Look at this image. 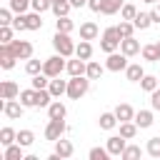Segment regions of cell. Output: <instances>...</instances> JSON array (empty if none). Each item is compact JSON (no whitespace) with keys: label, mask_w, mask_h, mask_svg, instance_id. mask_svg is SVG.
I'll list each match as a JSON object with an SVG mask.
<instances>
[{"label":"cell","mask_w":160,"mask_h":160,"mask_svg":"<svg viewBox=\"0 0 160 160\" xmlns=\"http://www.w3.org/2000/svg\"><path fill=\"white\" fill-rule=\"evenodd\" d=\"M90 90V78L88 75H72L68 80V98L70 100H80L82 95H88Z\"/></svg>","instance_id":"obj_1"},{"label":"cell","mask_w":160,"mask_h":160,"mask_svg":"<svg viewBox=\"0 0 160 160\" xmlns=\"http://www.w3.org/2000/svg\"><path fill=\"white\" fill-rule=\"evenodd\" d=\"M120 42H122V35H120L118 25L115 28H105V32L100 38V50L102 52H115V50H120Z\"/></svg>","instance_id":"obj_2"},{"label":"cell","mask_w":160,"mask_h":160,"mask_svg":"<svg viewBox=\"0 0 160 160\" xmlns=\"http://www.w3.org/2000/svg\"><path fill=\"white\" fill-rule=\"evenodd\" d=\"M52 48H55V52H60V55H65V58L75 55V42L70 40V32L55 30V35H52Z\"/></svg>","instance_id":"obj_3"},{"label":"cell","mask_w":160,"mask_h":160,"mask_svg":"<svg viewBox=\"0 0 160 160\" xmlns=\"http://www.w3.org/2000/svg\"><path fill=\"white\" fill-rule=\"evenodd\" d=\"M65 68H68V62H65V55H60V52H55V55L42 60V72L50 75V78H58Z\"/></svg>","instance_id":"obj_4"},{"label":"cell","mask_w":160,"mask_h":160,"mask_svg":"<svg viewBox=\"0 0 160 160\" xmlns=\"http://www.w3.org/2000/svg\"><path fill=\"white\" fill-rule=\"evenodd\" d=\"M130 62H128V55L125 52H108V60H105V68L110 70V72H120V70H125Z\"/></svg>","instance_id":"obj_5"},{"label":"cell","mask_w":160,"mask_h":160,"mask_svg":"<svg viewBox=\"0 0 160 160\" xmlns=\"http://www.w3.org/2000/svg\"><path fill=\"white\" fill-rule=\"evenodd\" d=\"M65 130H68V125H65V118L62 120H50L48 122V128H45V140H60L62 135H65Z\"/></svg>","instance_id":"obj_6"},{"label":"cell","mask_w":160,"mask_h":160,"mask_svg":"<svg viewBox=\"0 0 160 160\" xmlns=\"http://www.w3.org/2000/svg\"><path fill=\"white\" fill-rule=\"evenodd\" d=\"M125 145H128V138H122V135H110L105 140V148H108V152L112 158H120L122 150H125Z\"/></svg>","instance_id":"obj_7"},{"label":"cell","mask_w":160,"mask_h":160,"mask_svg":"<svg viewBox=\"0 0 160 160\" xmlns=\"http://www.w3.org/2000/svg\"><path fill=\"white\" fill-rule=\"evenodd\" d=\"M10 48H12L18 60H30L32 58V42H28V40H12Z\"/></svg>","instance_id":"obj_8"},{"label":"cell","mask_w":160,"mask_h":160,"mask_svg":"<svg viewBox=\"0 0 160 160\" xmlns=\"http://www.w3.org/2000/svg\"><path fill=\"white\" fill-rule=\"evenodd\" d=\"M15 52H12V48H10V42L5 45V42H0V68L2 70H12L15 68Z\"/></svg>","instance_id":"obj_9"},{"label":"cell","mask_w":160,"mask_h":160,"mask_svg":"<svg viewBox=\"0 0 160 160\" xmlns=\"http://www.w3.org/2000/svg\"><path fill=\"white\" fill-rule=\"evenodd\" d=\"M22 110H25V105H22L20 100H5V102H2V112H5L10 120L22 118Z\"/></svg>","instance_id":"obj_10"},{"label":"cell","mask_w":160,"mask_h":160,"mask_svg":"<svg viewBox=\"0 0 160 160\" xmlns=\"http://www.w3.org/2000/svg\"><path fill=\"white\" fill-rule=\"evenodd\" d=\"M18 95H20L18 82H12V80H2V82H0V98H2V100H15Z\"/></svg>","instance_id":"obj_11"},{"label":"cell","mask_w":160,"mask_h":160,"mask_svg":"<svg viewBox=\"0 0 160 160\" xmlns=\"http://www.w3.org/2000/svg\"><path fill=\"white\" fill-rule=\"evenodd\" d=\"M142 48H140V42L135 40V35H130V38H122V42H120V52H125L128 58H132V55H138Z\"/></svg>","instance_id":"obj_12"},{"label":"cell","mask_w":160,"mask_h":160,"mask_svg":"<svg viewBox=\"0 0 160 160\" xmlns=\"http://www.w3.org/2000/svg\"><path fill=\"white\" fill-rule=\"evenodd\" d=\"M65 70L70 72V78H72V75H85V72H88V60H82V58L75 55V60H68V68H65Z\"/></svg>","instance_id":"obj_13"},{"label":"cell","mask_w":160,"mask_h":160,"mask_svg":"<svg viewBox=\"0 0 160 160\" xmlns=\"http://www.w3.org/2000/svg\"><path fill=\"white\" fill-rule=\"evenodd\" d=\"M48 90L52 92V98L68 95V80H60V75H58V78H50V85H48Z\"/></svg>","instance_id":"obj_14"},{"label":"cell","mask_w":160,"mask_h":160,"mask_svg":"<svg viewBox=\"0 0 160 160\" xmlns=\"http://www.w3.org/2000/svg\"><path fill=\"white\" fill-rule=\"evenodd\" d=\"M65 115H68V108H65L60 100H52V102L48 105V118H50V120H62Z\"/></svg>","instance_id":"obj_15"},{"label":"cell","mask_w":160,"mask_h":160,"mask_svg":"<svg viewBox=\"0 0 160 160\" xmlns=\"http://www.w3.org/2000/svg\"><path fill=\"white\" fill-rule=\"evenodd\" d=\"M152 122H155V115H152V110H138V112H135V125H138L140 130L150 128Z\"/></svg>","instance_id":"obj_16"},{"label":"cell","mask_w":160,"mask_h":160,"mask_svg":"<svg viewBox=\"0 0 160 160\" xmlns=\"http://www.w3.org/2000/svg\"><path fill=\"white\" fill-rule=\"evenodd\" d=\"M55 152H58V155H60L62 160H68V158H72L75 148H72V142H70V140L60 138V140H55Z\"/></svg>","instance_id":"obj_17"},{"label":"cell","mask_w":160,"mask_h":160,"mask_svg":"<svg viewBox=\"0 0 160 160\" xmlns=\"http://www.w3.org/2000/svg\"><path fill=\"white\" fill-rule=\"evenodd\" d=\"M142 75H145V70H142V65H140V62H130V65L125 68V78H128L130 82H140V80H142Z\"/></svg>","instance_id":"obj_18"},{"label":"cell","mask_w":160,"mask_h":160,"mask_svg":"<svg viewBox=\"0 0 160 160\" xmlns=\"http://www.w3.org/2000/svg\"><path fill=\"white\" fill-rule=\"evenodd\" d=\"M98 25L92 22V20H88V22H82L80 25V40H95L98 38Z\"/></svg>","instance_id":"obj_19"},{"label":"cell","mask_w":160,"mask_h":160,"mask_svg":"<svg viewBox=\"0 0 160 160\" xmlns=\"http://www.w3.org/2000/svg\"><path fill=\"white\" fill-rule=\"evenodd\" d=\"M115 115H118V120H120V122L135 120V110H132V105H128V102H120V105L115 108Z\"/></svg>","instance_id":"obj_20"},{"label":"cell","mask_w":160,"mask_h":160,"mask_svg":"<svg viewBox=\"0 0 160 160\" xmlns=\"http://www.w3.org/2000/svg\"><path fill=\"white\" fill-rule=\"evenodd\" d=\"M118 122H120V120H118L115 110H112V112H102V115L98 118V125H100V130H112Z\"/></svg>","instance_id":"obj_21"},{"label":"cell","mask_w":160,"mask_h":160,"mask_svg":"<svg viewBox=\"0 0 160 160\" xmlns=\"http://www.w3.org/2000/svg\"><path fill=\"white\" fill-rule=\"evenodd\" d=\"M140 55L148 60V62H158L160 60V48H158V42H150V45H142V50H140Z\"/></svg>","instance_id":"obj_22"},{"label":"cell","mask_w":160,"mask_h":160,"mask_svg":"<svg viewBox=\"0 0 160 160\" xmlns=\"http://www.w3.org/2000/svg\"><path fill=\"white\" fill-rule=\"evenodd\" d=\"M50 102H52V92H50L48 88L35 90V108H48Z\"/></svg>","instance_id":"obj_23"},{"label":"cell","mask_w":160,"mask_h":160,"mask_svg":"<svg viewBox=\"0 0 160 160\" xmlns=\"http://www.w3.org/2000/svg\"><path fill=\"white\" fill-rule=\"evenodd\" d=\"M75 55L82 58V60H90V58H92V45H90V40H80V42L75 45Z\"/></svg>","instance_id":"obj_24"},{"label":"cell","mask_w":160,"mask_h":160,"mask_svg":"<svg viewBox=\"0 0 160 160\" xmlns=\"http://www.w3.org/2000/svg\"><path fill=\"white\" fill-rule=\"evenodd\" d=\"M2 158H5V160H22V158H25V155H22V145H20V142H12V145H8Z\"/></svg>","instance_id":"obj_25"},{"label":"cell","mask_w":160,"mask_h":160,"mask_svg":"<svg viewBox=\"0 0 160 160\" xmlns=\"http://www.w3.org/2000/svg\"><path fill=\"white\" fill-rule=\"evenodd\" d=\"M122 5H125V0H105L100 12H102V15H115V12L122 10Z\"/></svg>","instance_id":"obj_26"},{"label":"cell","mask_w":160,"mask_h":160,"mask_svg":"<svg viewBox=\"0 0 160 160\" xmlns=\"http://www.w3.org/2000/svg\"><path fill=\"white\" fill-rule=\"evenodd\" d=\"M105 70H108L105 65H100V62H95V60H88V72H85V75H88L90 80H98Z\"/></svg>","instance_id":"obj_27"},{"label":"cell","mask_w":160,"mask_h":160,"mask_svg":"<svg viewBox=\"0 0 160 160\" xmlns=\"http://www.w3.org/2000/svg\"><path fill=\"white\" fill-rule=\"evenodd\" d=\"M12 142H18V132H15L12 128H2V130H0V145L8 148V145H12Z\"/></svg>","instance_id":"obj_28"},{"label":"cell","mask_w":160,"mask_h":160,"mask_svg":"<svg viewBox=\"0 0 160 160\" xmlns=\"http://www.w3.org/2000/svg\"><path fill=\"white\" fill-rule=\"evenodd\" d=\"M55 30H60V32H72V30H75V22L70 20V15H62V18L55 20Z\"/></svg>","instance_id":"obj_29"},{"label":"cell","mask_w":160,"mask_h":160,"mask_svg":"<svg viewBox=\"0 0 160 160\" xmlns=\"http://www.w3.org/2000/svg\"><path fill=\"white\" fill-rule=\"evenodd\" d=\"M120 135H122V138H128V140H132V138L138 135V125H135V120L120 122Z\"/></svg>","instance_id":"obj_30"},{"label":"cell","mask_w":160,"mask_h":160,"mask_svg":"<svg viewBox=\"0 0 160 160\" xmlns=\"http://www.w3.org/2000/svg\"><path fill=\"white\" fill-rule=\"evenodd\" d=\"M40 15H42V12H35V10L25 15V20H28V30H40V28H42V18H40Z\"/></svg>","instance_id":"obj_31"},{"label":"cell","mask_w":160,"mask_h":160,"mask_svg":"<svg viewBox=\"0 0 160 160\" xmlns=\"http://www.w3.org/2000/svg\"><path fill=\"white\" fill-rule=\"evenodd\" d=\"M132 22H135V28H138V30H148V28L152 25V18H150V12H138Z\"/></svg>","instance_id":"obj_32"},{"label":"cell","mask_w":160,"mask_h":160,"mask_svg":"<svg viewBox=\"0 0 160 160\" xmlns=\"http://www.w3.org/2000/svg\"><path fill=\"white\" fill-rule=\"evenodd\" d=\"M140 88H142L145 92H152V90H158V88H160V82H158V78H155V75H142Z\"/></svg>","instance_id":"obj_33"},{"label":"cell","mask_w":160,"mask_h":160,"mask_svg":"<svg viewBox=\"0 0 160 160\" xmlns=\"http://www.w3.org/2000/svg\"><path fill=\"white\" fill-rule=\"evenodd\" d=\"M18 100H20L25 108H35V88H30V90H20Z\"/></svg>","instance_id":"obj_34"},{"label":"cell","mask_w":160,"mask_h":160,"mask_svg":"<svg viewBox=\"0 0 160 160\" xmlns=\"http://www.w3.org/2000/svg\"><path fill=\"white\" fill-rule=\"evenodd\" d=\"M30 85H32L35 90H42V88H48V85H50V75H45V72H38V75H32Z\"/></svg>","instance_id":"obj_35"},{"label":"cell","mask_w":160,"mask_h":160,"mask_svg":"<svg viewBox=\"0 0 160 160\" xmlns=\"http://www.w3.org/2000/svg\"><path fill=\"white\" fill-rule=\"evenodd\" d=\"M142 155V148L140 145H125V150H122V160H135V158H140Z\"/></svg>","instance_id":"obj_36"},{"label":"cell","mask_w":160,"mask_h":160,"mask_svg":"<svg viewBox=\"0 0 160 160\" xmlns=\"http://www.w3.org/2000/svg\"><path fill=\"white\" fill-rule=\"evenodd\" d=\"M70 0H62V2H52V12L55 18H62V15H70Z\"/></svg>","instance_id":"obj_37"},{"label":"cell","mask_w":160,"mask_h":160,"mask_svg":"<svg viewBox=\"0 0 160 160\" xmlns=\"http://www.w3.org/2000/svg\"><path fill=\"white\" fill-rule=\"evenodd\" d=\"M25 72L32 78V75H38V72H42V60H35V58H30L28 62H25Z\"/></svg>","instance_id":"obj_38"},{"label":"cell","mask_w":160,"mask_h":160,"mask_svg":"<svg viewBox=\"0 0 160 160\" xmlns=\"http://www.w3.org/2000/svg\"><path fill=\"white\" fill-rule=\"evenodd\" d=\"M18 142H20L22 148H30V145L35 142V132H32V130H20V132H18Z\"/></svg>","instance_id":"obj_39"},{"label":"cell","mask_w":160,"mask_h":160,"mask_svg":"<svg viewBox=\"0 0 160 160\" xmlns=\"http://www.w3.org/2000/svg\"><path fill=\"white\" fill-rule=\"evenodd\" d=\"M145 150H148L150 158H160V138H150L148 145H145Z\"/></svg>","instance_id":"obj_40"},{"label":"cell","mask_w":160,"mask_h":160,"mask_svg":"<svg viewBox=\"0 0 160 160\" xmlns=\"http://www.w3.org/2000/svg\"><path fill=\"white\" fill-rule=\"evenodd\" d=\"M118 30H120V35H122V38H130L138 28H135V22H132V20H122V22L118 25Z\"/></svg>","instance_id":"obj_41"},{"label":"cell","mask_w":160,"mask_h":160,"mask_svg":"<svg viewBox=\"0 0 160 160\" xmlns=\"http://www.w3.org/2000/svg\"><path fill=\"white\" fill-rule=\"evenodd\" d=\"M88 158H90V160H108L110 152H108V148H90Z\"/></svg>","instance_id":"obj_42"},{"label":"cell","mask_w":160,"mask_h":160,"mask_svg":"<svg viewBox=\"0 0 160 160\" xmlns=\"http://www.w3.org/2000/svg\"><path fill=\"white\" fill-rule=\"evenodd\" d=\"M30 8L35 12H45V10H52V0H32Z\"/></svg>","instance_id":"obj_43"},{"label":"cell","mask_w":160,"mask_h":160,"mask_svg":"<svg viewBox=\"0 0 160 160\" xmlns=\"http://www.w3.org/2000/svg\"><path fill=\"white\" fill-rule=\"evenodd\" d=\"M30 2H32V0H10L8 8H10L12 12H25V10L30 8Z\"/></svg>","instance_id":"obj_44"},{"label":"cell","mask_w":160,"mask_h":160,"mask_svg":"<svg viewBox=\"0 0 160 160\" xmlns=\"http://www.w3.org/2000/svg\"><path fill=\"white\" fill-rule=\"evenodd\" d=\"M120 15H122V20H135L138 8H135V5H130V2H125V5H122V10H120Z\"/></svg>","instance_id":"obj_45"},{"label":"cell","mask_w":160,"mask_h":160,"mask_svg":"<svg viewBox=\"0 0 160 160\" xmlns=\"http://www.w3.org/2000/svg\"><path fill=\"white\" fill-rule=\"evenodd\" d=\"M12 30H15L12 25H0V42H5V45L12 42Z\"/></svg>","instance_id":"obj_46"},{"label":"cell","mask_w":160,"mask_h":160,"mask_svg":"<svg viewBox=\"0 0 160 160\" xmlns=\"http://www.w3.org/2000/svg\"><path fill=\"white\" fill-rule=\"evenodd\" d=\"M12 28H15L18 32L28 30V20H25V12H18V15H15V20H12Z\"/></svg>","instance_id":"obj_47"},{"label":"cell","mask_w":160,"mask_h":160,"mask_svg":"<svg viewBox=\"0 0 160 160\" xmlns=\"http://www.w3.org/2000/svg\"><path fill=\"white\" fill-rule=\"evenodd\" d=\"M12 20H15L12 18V10L10 8H2L0 10V25H12Z\"/></svg>","instance_id":"obj_48"},{"label":"cell","mask_w":160,"mask_h":160,"mask_svg":"<svg viewBox=\"0 0 160 160\" xmlns=\"http://www.w3.org/2000/svg\"><path fill=\"white\" fill-rule=\"evenodd\" d=\"M150 105H152V110H158V112H160V88L150 92Z\"/></svg>","instance_id":"obj_49"},{"label":"cell","mask_w":160,"mask_h":160,"mask_svg":"<svg viewBox=\"0 0 160 160\" xmlns=\"http://www.w3.org/2000/svg\"><path fill=\"white\" fill-rule=\"evenodd\" d=\"M102 2H105V0H88V8H90L92 12H100V10H102Z\"/></svg>","instance_id":"obj_50"},{"label":"cell","mask_w":160,"mask_h":160,"mask_svg":"<svg viewBox=\"0 0 160 160\" xmlns=\"http://www.w3.org/2000/svg\"><path fill=\"white\" fill-rule=\"evenodd\" d=\"M150 18H152V22L160 25V2H155V8L150 10Z\"/></svg>","instance_id":"obj_51"},{"label":"cell","mask_w":160,"mask_h":160,"mask_svg":"<svg viewBox=\"0 0 160 160\" xmlns=\"http://www.w3.org/2000/svg\"><path fill=\"white\" fill-rule=\"evenodd\" d=\"M70 5H72V8H85L88 0H70Z\"/></svg>","instance_id":"obj_52"},{"label":"cell","mask_w":160,"mask_h":160,"mask_svg":"<svg viewBox=\"0 0 160 160\" xmlns=\"http://www.w3.org/2000/svg\"><path fill=\"white\" fill-rule=\"evenodd\" d=\"M142 2H148V5H155V2H158V0H142Z\"/></svg>","instance_id":"obj_53"},{"label":"cell","mask_w":160,"mask_h":160,"mask_svg":"<svg viewBox=\"0 0 160 160\" xmlns=\"http://www.w3.org/2000/svg\"><path fill=\"white\" fill-rule=\"evenodd\" d=\"M52 2H62V0H52Z\"/></svg>","instance_id":"obj_54"},{"label":"cell","mask_w":160,"mask_h":160,"mask_svg":"<svg viewBox=\"0 0 160 160\" xmlns=\"http://www.w3.org/2000/svg\"><path fill=\"white\" fill-rule=\"evenodd\" d=\"M158 48H160V40H158Z\"/></svg>","instance_id":"obj_55"},{"label":"cell","mask_w":160,"mask_h":160,"mask_svg":"<svg viewBox=\"0 0 160 160\" xmlns=\"http://www.w3.org/2000/svg\"><path fill=\"white\" fill-rule=\"evenodd\" d=\"M158 82H160V78H158Z\"/></svg>","instance_id":"obj_56"},{"label":"cell","mask_w":160,"mask_h":160,"mask_svg":"<svg viewBox=\"0 0 160 160\" xmlns=\"http://www.w3.org/2000/svg\"><path fill=\"white\" fill-rule=\"evenodd\" d=\"M158 2H160V0H158Z\"/></svg>","instance_id":"obj_57"}]
</instances>
